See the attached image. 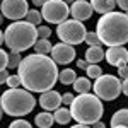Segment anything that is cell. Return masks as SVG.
<instances>
[{
    "label": "cell",
    "mask_w": 128,
    "mask_h": 128,
    "mask_svg": "<svg viewBox=\"0 0 128 128\" xmlns=\"http://www.w3.org/2000/svg\"><path fill=\"white\" fill-rule=\"evenodd\" d=\"M20 86L31 92H44L53 89L58 80V67L48 55L32 53L20 60L17 67Z\"/></svg>",
    "instance_id": "1"
},
{
    "label": "cell",
    "mask_w": 128,
    "mask_h": 128,
    "mask_svg": "<svg viewBox=\"0 0 128 128\" xmlns=\"http://www.w3.org/2000/svg\"><path fill=\"white\" fill-rule=\"evenodd\" d=\"M101 44L106 46H125L128 43V14L111 10L108 14H102L96 24Z\"/></svg>",
    "instance_id": "2"
},
{
    "label": "cell",
    "mask_w": 128,
    "mask_h": 128,
    "mask_svg": "<svg viewBox=\"0 0 128 128\" xmlns=\"http://www.w3.org/2000/svg\"><path fill=\"white\" fill-rule=\"evenodd\" d=\"M104 113L102 102L96 94H79L75 96L72 104H70V114L72 120H75L77 123H84V125H92L101 120Z\"/></svg>",
    "instance_id": "3"
},
{
    "label": "cell",
    "mask_w": 128,
    "mask_h": 128,
    "mask_svg": "<svg viewBox=\"0 0 128 128\" xmlns=\"http://www.w3.org/2000/svg\"><path fill=\"white\" fill-rule=\"evenodd\" d=\"M0 106L9 116H26L36 106V99L28 89L9 87L0 96Z\"/></svg>",
    "instance_id": "4"
},
{
    "label": "cell",
    "mask_w": 128,
    "mask_h": 128,
    "mask_svg": "<svg viewBox=\"0 0 128 128\" xmlns=\"http://www.w3.org/2000/svg\"><path fill=\"white\" fill-rule=\"evenodd\" d=\"M38 40L36 26H32L26 20H14L4 32V43L12 51H26L31 48Z\"/></svg>",
    "instance_id": "5"
},
{
    "label": "cell",
    "mask_w": 128,
    "mask_h": 128,
    "mask_svg": "<svg viewBox=\"0 0 128 128\" xmlns=\"http://www.w3.org/2000/svg\"><path fill=\"white\" fill-rule=\"evenodd\" d=\"M86 26L75 19H65L63 22H60L58 28H56V36L60 38L62 43H67V44H80L84 43L86 38Z\"/></svg>",
    "instance_id": "6"
},
{
    "label": "cell",
    "mask_w": 128,
    "mask_h": 128,
    "mask_svg": "<svg viewBox=\"0 0 128 128\" xmlns=\"http://www.w3.org/2000/svg\"><path fill=\"white\" fill-rule=\"evenodd\" d=\"M94 94L102 101H114L121 94V80L116 75L111 74H102L101 77L96 79L94 82Z\"/></svg>",
    "instance_id": "7"
},
{
    "label": "cell",
    "mask_w": 128,
    "mask_h": 128,
    "mask_svg": "<svg viewBox=\"0 0 128 128\" xmlns=\"http://www.w3.org/2000/svg\"><path fill=\"white\" fill-rule=\"evenodd\" d=\"M70 9L63 0H46V4L41 7L43 19L50 24H60L65 19H68Z\"/></svg>",
    "instance_id": "8"
},
{
    "label": "cell",
    "mask_w": 128,
    "mask_h": 128,
    "mask_svg": "<svg viewBox=\"0 0 128 128\" xmlns=\"http://www.w3.org/2000/svg\"><path fill=\"white\" fill-rule=\"evenodd\" d=\"M28 0H2L0 2V12L5 19L20 20L28 14Z\"/></svg>",
    "instance_id": "9"
},
{
    "label": "cell",
    "mask_w": 128,
    "mask_h": 128,
    "mask_svg": "<svg viewBox=\"0 0 128 128\" xmlns=\"http://www.w3.org/2000/svg\"><path fill=\"white\" fill-rule=\"evenodd\" d=\"M50 56L56 65H68L70 62H74V58H75V50H74L72 44L56 43L55 46H51Z\"/></svg>",
    "instance_id": "10"
},
{
    "label": "cell",
    "mask_w": 128,
    "mask_h": 128,
    "mask_svg": "<svg viewBox=\"0 0 128 128\" xmlns=\"http://www.w3.org/2000/svg\"><path fill=\"white\" fill-rule=\"evenodd\" d=\"M104 60L113 67H123L128 63V50L125 46H109L104 51Z\"/></svg>",
    "instance_id": "11"
},
{
    "label": "cell",
    "mask_w": 128,
    "mask_h": 128,
    "mask_svg": "<svg viewBox=\"0 0 128 128\" xmlns=\"http://www.w3.org/2000/svg\"><path fill=\"white\" fill-rule=\"evenodd\" d=\"M62 104V94L55 89H50V90H44L41 92L40 96V106L46 111H55V109L60 108Z\"/></svg>",
    "instance_id": "12"
},
{
    "label": "cell",
    "mask_w": 128,
    "mask_h": 128,
    "mask_svg": "<svg viewBox=\"0 0 128 128\" xmlns=\"http://www.w3.org/2000/svg\"><path fill=\"white\" fill-rule=\"evenodd\" d=\"M92 12L94 10H92V7H90V4H89L87 0H75L70 5V16L75 20H80V22L90 19Z\"/></svg>",
    "instance_id": "13"
},
{
    "label": "cell",
    "mask_w": 128,
    "mask_h": 128,
    "mask_svg": "<svg viewBox=\"0 0 128 128\" xmlns=\"http://www.w3.org/2000/svg\"><path fill=\"white\" fill-rule=\"evenodd\" d=\"M89 4L92 10H96L99 14H108L116 7V0H90Z\"/></svg>",
    "instance_id": "14"
},
{
    "label": "cell",
    "mask_w": 128,
    "mask_h": 128,
    "mask_svg": "<svg viewBox=\"0 0 128 128\" xmlns=\"http://www.w3.org/2000/svg\"><path fill=\"white\" fill-rule=\"evenodd\" d=\"M118 125H121V126H126L128 128V108H121L118 109L113 116H111V121H109V126H118Z\"/></svg>",
    "instance_id": "15"
},
{
    "label": "cell",
    "mask_w": 128,
    "mask_h": 128,
    "mask_svg": "<svg viewBox=\"0 0 128 128\" xmlns=\"http://www.w3.org/2000/svg\"><path fill=\"white\" fill-rule=\"evenodd\" d=\"M86 60L87 63H99L101 60H104V50L101 46H89L86 51Z\"/></svg>",
    "instance_id": "16"
},
{
    "label": "cell",
    "mask_w": 128,
    "mask_h": 128,
    "mask_svg": "<svg viewBox=\"0 0 128 128\" xmlns=\"http://www.w3.org/2000/svg\"><path fill=\"white\" fill-rule=\"evenodd\" d=\"M34 123H36L40 128H50L53 123H55V118H53V114H51L50 111H43V113H40V114H36Z\"/></svg>",
    "instance_id": "17"
},
{
    "label": "cell",
    "mask_w": 128,
    "mask_h": 128,
    "mask_svg": "<svg viewBox=\"0 0 128 128\" xmlns=\"http://www.w3.org/2000/svg\"><path fill=\"white\" fill-rule=\"evenodd\" d=\"M72 86H74V90L77 94H86V92H89L92 89V84H90L89 77H77Z\"/></svg>",
    "instance_id": "18"
},
{
    "label": "cell",
    "mask_w": 128,
    "mask_h": 128,
    "mask_svg": "<svg viewBox=\"0 0 128 128\" xmlns=\"http://www.w3.org/2000/svg\"><path fill=\"white\" fill-rule=\"evenodd\" d=\"M53 118H55V121H56L58 125H67V123H70V120H72L70 109L68 108H58V109H55Z\"/></svg>",
    "instance_id": "19"
},
{
    "label": "cell",
    "mask_w": 128,
    "mask_h": 128,
    "mask_svg": "<svg viewBox=\"0 0 128 128\" xmlns=\"http://www.w3.org/2000/svg\"><path fill=\"white\" fill-rule=\"evenodd\" d=\"M75 79H77V74H75V70H72V68H63L58 74V80H60V84H63V86L74 84Z\"/></svg>",
    "instance_id": "20"
},
{
    "label": "cell",
    "mask_w": 128,
    "mask_h": 128,
    "mask_svg": "<svg viewBox=\"0 0 128 128\" xmlns=\"http://www.w3.org/2000/svg\"><path fill=\"white\" fill-rule=\"evenodd\" d=\"M34 50H36V53H41V55H50V51H51V43L48 40H36V43L32 44Z\"/></svg>",
    "instance_id": "21"
},
{
    "label": "cell",
    "mask_w": 128,
    "mask_h": 128,
    "mask_svg": "<svg viewBox=\"0 0 128 128\" xmlns=\"http://www.w3.org/2000/svg\"><path fill=\"white\" fill-rule=\"evenodd\" d=\"M24 17H26V22H29V24H32V26H40L41 19H43L41 12H40V10H36V9H29V10H28V14H26Z\"/></svg>",
    "instance_id": "22"
},
{
    "label": "cell",
    "mask_w": 128,
    "mask_h": 128,
    "mask_svg": "<svg viewBox=\"0 0 128 128\" xmlns=\"http://www.w3.org/2000/svg\"><path fill=\"white\" fill-rule=\"evenodd\" d=\"M86 72H87V77H89V79H94V80L102 75V68L99 67L98 63H89L87 68H86Z\"/></svg>",
    "instance_id": "23"
},
{
    "label": "cell",
    "mask_w": 128,
    "mask_h": 128,
    "mask_svg": "<svg viewBox=\"0 0 128 128\" xmlns=\"http://www.w3.org/2000/svg\"><path fill=\"white\" fill-rule=\"evenodd\" d=\"M20 53L19 51H10L9 58H7V68H17L20 63Z\"/></svg>",
    "instance_id": "24"
},
{
    "label": "cell",
    "mask_w": 128,
    "mask_h": 128,
    "mask_svg": "<svg viewBox=\"0 0 128 128\" xmlns=\"http://www.w3.org/2000/svg\"><path fill=\"white\" fill-rule=\"evenodd\" d=\"M84 43H87L89 46H101V41H99L96 31H87L86 38H84Z\"/></svg>",
    "instance_id": "25"
},
{
    "label": "cell",
    "mask_w": 128,
    "mask_h": 128,
    "mask_svg": "<svg viewBox=\"0 0 128 128\" xmlns=\"http://www.w3.org/2000/svg\"><path fill=\"white\" fill-rule=\"evenodd\" d=\"M36 31H38V40H48L51 36V29L48 26H40V28H36Z\"/></svg>",
    "instance_id": "26"
},
{
    "label": "cell",
    "mask_w": 128,
    "mask_h": 128,
    "mask_svg": "<svg viewBox=\"0 0 128 128\" xmlns=\"http://www.w3.org/2000/svg\"><path fill=\"white\" fill-rule=\"evenodd\" d=\"M9 128H32V126H31L29 121H26V120H14L9 125Z\"/></svg>",
    "instance_id": "27"
},
{
    "label": "cell",
    "mask_w": 128,
    "mask_h": 128,
    "mask_svg": "<svg viewBox=\"0 0 128 128\" xmlns=\"http://www.w3.org/2000/svg\"><path fill=\"white\" fill-rule=\"evenodd\" d=\"M9 87H19L20 86V79L19 75H9V79H7V82H5Z\"/></svg>",
    "instance_id": "28"
},
{
    "label": "cell",
    "mask_w": 128,
    "mask_h": 128,
    "mask_svg": "<svg viewBox=\"0 0 128 128\" xmlns=\"http://www.w3.org/2000/svg\"><path fill=\"white\" fill-rule=\"evenodd\" d=\"M7 58H9V53L0 48V70L7 68Z\"/></svg>",
    "instance_id": "29"
},
{
    "label": "cell",
    "mask_w": 128,
    "mask_h": 128,
    "mask_svg": "<svg viewBox=\"0 0 128 128\" xmlns=\"http://www.w3.org/2000/svg\"><path fill=\"white\" fill-rule=\"evenodd\" d=\"M74 98H75V96H74L72 92H65V94H62V102H63L65 106H70L72 101H74Z\"/></svg>",
    "instance_id": "30"
},
{
    "label": "cell",
    "mask_w": 128,
    "mask_h": 128,
    "mask_svg": "<svg viewBox=\"0 0 128 128\" xmlns=\"http://www.w3.org/2000/svg\"><path fill=\"white\" fill-rule=\"evenodd\" d=\"M118 77H120V79H126V77H128V65L118 67Z\"/></svg>",
    "instance_id": "31"
},
{
    "label": "cell",
    "mask_w": 128,
    "mask_h": 128,
    "mask_svg": "<svg viewBox=\"0 0 128 128\" xmlns=\"http://www.w3.org/2000/svg\"><path fill=\"white\" fill-rule=\"evenodd\" d=\"M9 75H10V74H9V72H7V68L0 70V86L7 82V79H9Z\"/></svg>",
    "instance_id": "32"
},
{
    "label": "cell",
    "mask_w": 128,
    "mask_h": 128,
    "mask_svg": "<svg viewBox=\"0 0 128 128\" xmlns=\"http://www.w3.org/2000/svg\"><path fill=\"white\" fill-rule=\"evenodd\" d=\"M116 5H118L123 12H126V14H128V0H116Z\"/></svg>",
    "instance_id": "33"
},
{
    "label": "cell",
    "mask_w": 128,
    "mask_h": 128,
    "mask_svg": "<svg viewBox=\"0 0 128 128\" xmlns=\"http://www.w3.org/2000/svg\"><path fill=\"white\" fill-rule=\"evenodd\" d=\"M121 92H123L125 96H128V77L123 79V82H121Z\"/></svg>",
    "instance_id": "34"
},
{
    "label": "cell",
    "mask_w": 128,
    "mask_h": 128,
    "mask_svg": "<svg viewBox=\"0 0 128 128\" xmlns=\"http://www.w3.org/2000/svg\"><path fill=\"white\" fill-rule=\"evenodd\" d=\"M87 60H79V62H77V67H79V68H87Z\"/></svg>",
    "instance_id": "35"
},
{
    "label": "cell",
    "mask_w": 128,
    "mask_h": 128,
    "mask_svg": "<svg viewBox=\"0 0 128 128\" xmlns=\"http://www.w3.org/2000/svg\"><path fill=\"white\" fill-rule=\"evenodd\" d=\"M90 128H106V125L101 123V120H99V121H96V123H92V126H90Z\"/></svg>",
    "instance_id": "36"
},
{
    "label": "cell",
    "mask_w": 128,
    "mask_h": 128,
    "mask_svg": "<svg viewBox=\"0 0 128 128\" xmlns=\"http://www.w3.org/2000/svg\"><path fill=\"white\" fill-rule=\"evenodd\" d=\"M32 4H34L36 7H43V5L46 4V0H32Z\"/></svg>",
    "instance_id": "37"
},
{
    "label": "cell",
    "mask_w": 128,
    "mask_h": 128,
    "mask_svg": "<svg viewBox=\"0 0 128 128\" xmlns=\"http://www.w3.org/2000/svg\"><path fill=\"white\" fill-rule=\"evenodd\" d=\"M70 128H90L89 125H84V123H77V125H72Z\"/></svg>",
    "instance_id": "38"
},
{
    "label": "cell",
    "mask_w": 128,
    "mask_h": 128,
    "mask_svg": "<svg viewBox=\"0 0 128 128\" xmlns=\"http://www.w3.org/2000/svg\"><path fill=\"white\" fill-rule=\"evenodd\" d=\"M63 2H65V4H67V5H72V4H74V2H75V0H63Z\"/></svg>",
    "instance_id": "39"
},
{
    "label": "cell",
    "mask_w": 128,
    "mask_h": 128,
    "mask_svg": "<svg viewBox=\"0 0 128 128\" xmlns=\"http://www.w3.org/2000/svg\"><path fill=\"white\" fill-rule=\"evenodd\" d=\"M2 43H4V32L0 31V44H2Z\"/></svg>",
    "instance_id": "40"
},
{
    "label": "cell",
    "mask_w": 128,
    "mask_h": 128,
    "mask_svg": "<svg viewBox=\"0 0 128 128\" xmlns=\"http://www.w3.org/2000/svg\"><path fill=\"white\" fill-rule=\"evenodd\" d=\"M2 22H4V16H2V12H0V26H2Z\"/></svg>",
    "instance_id": "41"
},
{
    "label": "cell",
    "mask_w": 128,
    "mask_h": 128,
    "mask_svg": "<svg viewBox=\"0 0 128 128\" xmlns=\"http://www.w3.org/2000/svg\"><path fill=\"white\" fill-rule=\"evenodd\" d=\"M2 114H4V109H2V106H0V120H2Z\"/></svg>",
    "instance_id": "42"
},
{
    "label": "cell",
    "mask_w": 128,
    "mask_h": 128,
    "mask_svg": "<svg viewBox=\"0 0 128 128\" xmlns=\"http://www.w3.org/2000/svg\"><path fill=\"white\" fill-rule=\"evenodd\" d=\"M113 128H126V126H121V125H118V126H113Z\"/></svg>",
    "instance_id": "43"
},
{
    "label": "cell",
    "mask_w": 128,
    "mask_h": 128,
    "mask_svg": "<svg viewBox=\"0 0 128 128\" xmlns=\"http://www.w3.org/2000/svg\"><path fill=\"white\" fill-rule=\"evenodd\" d=\"M0 2H2V0H0Z\"/></svg>",
    "instance_id": "44"
}]
</instances>
